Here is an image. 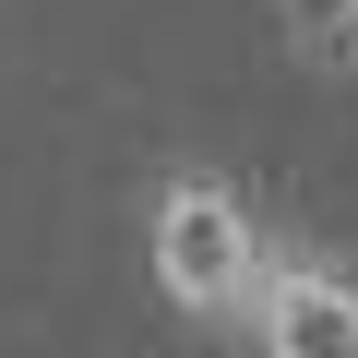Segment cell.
Instances as JSON below:
<instances>
[{
    "instance_id": "3957f363",
    "label": "cell",
    "mask_w": 358,
    "mask_h": 358,
    "mask_svg": "<svg viewBox=\"0 0 358 358\" xmlns=\"http://www.w3.org/2000/svg\"><path fill=\"white\" fill-rule=\"evenodd\" d=\"M334 24H346V36H358V0H334Z\"/></svg>"
},
{
    "instance_id": "7a4b0ae2",
    "label": "cell",
    "mask_w": 358,
    "mask_h": 358,
    "mask_svg": "<svg viewBox=\"0 0 358 358\" xmlns=\"http://www.w3.org/2000/svg\"><path fill=\"white\" fill-rule=\"evenodd\" d=\"M251 358H358V263L346 251H287L263 310H251Z\"/></svg>"
},
{
    "instance_id": "6da1fadb",
    "label": "cell",
    "mask_w": 358,
    "mask_h": 358,
    "mask_svg": "<svg viewBox=\"0 0 358 358\" xmlns=\"http://www.w3.org/2000/svg\"><path fill=\"white\" fill-rule=\"evenodd\" d=\"M275 263L287 251H275V227H263V203L239 192V179H215V167L155 179V203H143V275H155V299L179 322L251 346V310H263Z\"/></svg>"
}]
</instances>
